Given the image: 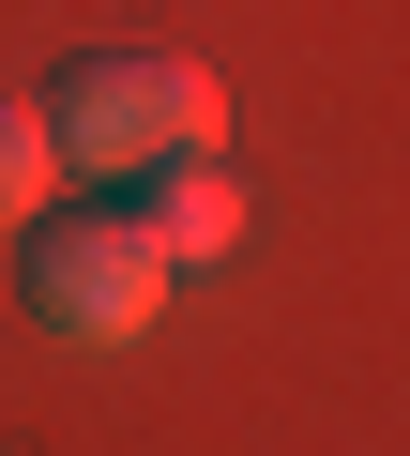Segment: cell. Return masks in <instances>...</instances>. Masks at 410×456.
Returning <instances> with one entry per match:
<instances>
[{
  "label": "cell",
  "instance_id": "6da1fadb",
  "mask_svg": "<svg viewBox=\"0 0 410 456\" xmlns=\"http://www.w3.org/2000/svg\"><path fill=\"white\" fill-rule=\"evenodd\" d=\"M213 122H229V92L197 77V61H167V46H92V61H61V92H46L61 167H107V183H137V167H167V152H213Z\"/></svg>",
  "mask_w": 410,
  "mask_h": 456
},
{
  "label": "cell",
  "instance_id": "7a4b0ae2",
  "mask_svg": "<svg viewBox=\"0 0 410 456\" xmlns=\"http://www.w3.org/2000/svg\"><path fill=\"white\" fill-rule=\"evenodd\" d=\"M46 244H31V320L46 335H76V350H137L152 335V305H167V259L137 244V213H31Z\"/></svg>",
  "mask_w": 410,
  "mask_h": 456
},
{
  "label": "cell",
  "instance_id": "277c9868",
  "mask_svg": "<svg viewBox=\"0 0 410 456\" xmlns=\"http://www.w3.org/2000/svg\"><path fill=\"white\" fill-rule=\"evenodd\" d=\"M46 167H61L46 107H16V92H0V228H31V213H46Z\"/></svg>",
  "mask_w": 410,
  "mask_h": 456
},
{
  "label": "cell",
  "instance_id": "3957f363",
  "mask_svg": "<svg viewBox=\"0 0 410 456\" xmlns=\"http://www.w3.org/2000/svg\"><path fill=\"white\" fill-rule=\"evenodd\" d=\"M137 244H152L167 274L229 259V244H244V183H229L213 152H167V167H137Z\"/></svg>",
  "mask_w": 410,
  "mask_h": 456
}]
</instances>
